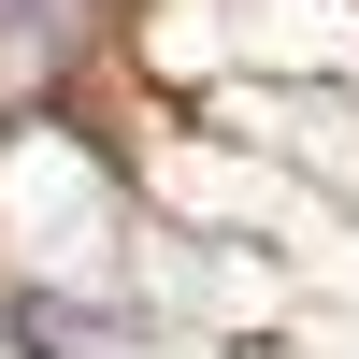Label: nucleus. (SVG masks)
Returning a JSON list of instances; mask_svg holds the SVG:
<instances>
[{"label": "nucleus", "mask_w": 359, "mask_h": 359, "mask_svg": "<svg viewBox=\"0 0 359 359\" xmlns=\"http://www.w3.org/2000/svg\"><path fill=\"white\" fill-rule=\"evenodd\" d=\"M72 15H86V0H0V86L57 72V57H72Z\"/></svg>", "instance_id": "obj_1"}]
</instances>
